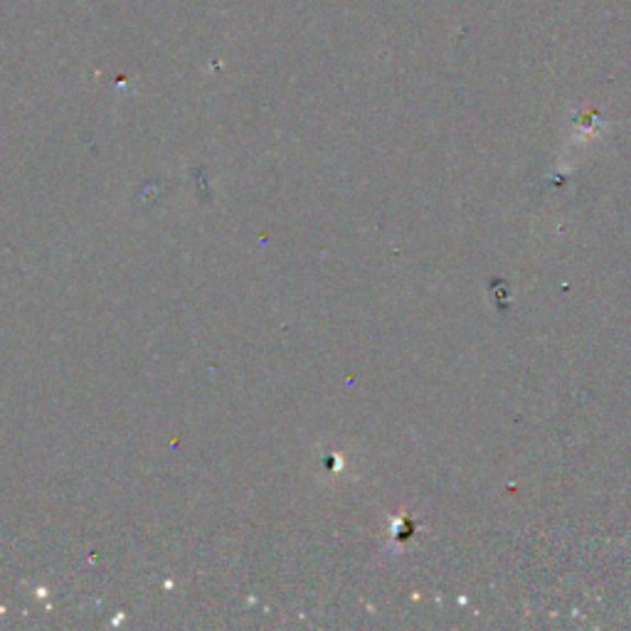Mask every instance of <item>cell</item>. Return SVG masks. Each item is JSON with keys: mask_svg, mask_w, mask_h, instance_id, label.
<instances>
[]
</instances>
